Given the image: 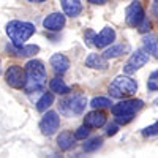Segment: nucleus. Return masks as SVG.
I'll use <instances>...</instances> for the list:
<instances>
[{
    "mask_svg": "<svg viewBox=\"0 0 158 158\" xmlns=\"http://www.w3.org/2000/svg\"><path fill=\"white\" fill-rule=\"evenodd\" d=\"M115 40V32H114V29H111V27H104L98 35H95V38H94V44L98 48V49H103V48H106V46H109L112 41Z\"/></svg>",
    "mask_w": 158,
    "mask_h": 158,
    "instance_id": "obj_10",
    "label": "nucleus"
},
{
    "mask_svg": "<svg viewBox=\"0 0 158 158\" xmlns=\"http://www.w3.org/2000/svg\"><path fill=\"white\" fill-rule=\"evenodd\" d=\"M74 139H76V136L73 138V135L70 131H63V133H60L59 138H57V144L62 150H70L74 146Z\"/></svg>",
    "mask_w": 158,
    "mask_h": 158,
    "instance_id": "obj_17",
    "label": "nucleus"
},
{
    "mask_svg": "<svg viewBox=\"0 0 158 158\" xmlns=\"http://www.w3.org/2000/svg\"><path fill=\"white\" fill-rule=\"evenodd\" d=\"M60 2H62L63 11H65L67 16L76 18V16L81 15L82 6H81V2H79V0H60Z\"/></svg>",
    "mask_w": 158,
    "mask_h": 158,
    "instance_id": "obj_14",
    "label": "nucleus"
},
{
    "mask_svg": "<svg viewBox=\"0 0 158 158\" xmlns=\"http://www.w3.org/2000/svg\"><path fill=\"white\" fill-rule=\"evenodd\" d=\"M54 103V95L52 94H49V92H46V94L38 100V103H36V109L40 111V112H44V111H48V108H51V104Z\"/></svg>",
    "mask_w": 158,
    "mask_h": 158,
    "instance_id": "obj_21",
    "label": "nucleus"
},
{
    "mask_svg": "<svg viewBox=\"0 0 158 158\" xmlns=\"http://www.w3.org/2000/svg\"><path fill=\"white\" fill-rule=\"evenodd\" d=\"M138 92V82L130 76H118L115 77L112 84L109 85V94L114 98H123L131 97Z\"/></svg>",
    "mask_w": 158,
    "mask_h": 158,
    "instance_id": "obj_3",
    "label": "nucleus"
},
{
    "mask_svg": "<svg viewBox=\"0 0 158 158\" xmlns=\"http://www.w3.org/2000/svg\"><path fill=\"white\" fill-rule=\"evenodd\" d=\"M150 27H152V24H150V21L149 19H144L142 22H141V25L138 27V30L141 32V33H147L149 30H150Z\"/></svg>",
    "mask_w": 158,
    "mask_h": 158,
    "instance_id": "obj_28",
    "label": "nucleus"
},
{
    "mask_svg": "<svg viewBox=\"0 0 158 158\" xmlns=\"http://www.w3.org/2000/svg\"><path fill=\"white\" fill-rule=\"evenodd\" d=\"M89 3H94V5H103V3H106L108 0H87Z\"/></svg>",
    "mask_w": 158,
    "mask_h": 158,
    "instance_id": "obj_30",
    "label": "nucleus"
},
{
    "mask_svg": "<svg viewBox=\"0 0 158 158\" xmlns=\"http://www.w3.org/2000/svg\"><path fill=\"white\" fill-rule=\"evenodd\" d=\"M38 51H40V48L35 46V44H29V46L22 44V46H16L15 54L19 56V57H30V56H35Z\"/></svg>",
    "mask_w": 158,
    "mask_h": 158,
    "instance_id": "obj_20",
    "label": "nucleus"
},
{
    "mask_svg": "<svg viewBox=\"0 0 158 158\" xmlns=\"http://www.w3.org/2000/svg\"><path fill=\"white\" fill-rule=\"evenodd\" d=\"M25 74H27V82H25V90L32 94V92L43 90L46 85V68L40 60H30L25 65Z\"/></svg>",
    "mask_w": 158,
    "mask_h": 158,
    "instance_id": "obj_1",
    "label": "nucleus"
},
{
    "mask_svg": "<svg viewBox=\"0 0 158 158\" xmlns=\"http://www.w3.org/2000/svg\"><path fill=\"white\" fill-rule=\"evenodd\" d=\"M133 115L135 114H118V115H115V122L118 125H127L133 120Z\"/></svg>",
    "mask_w": 158,
    "mask_h": 158,
    "instance_id": "obj_26",
    "label": "nucleus"
},
{
    "mask_svg": "<svg viewBox=\"0 0 158 158\" xmlns=\"http://www.w3.org/2000/svg\"><path fill=\"white\" fill-rule=\"evenodd\" d=\"M101 142H103V139H101V138H95V139H92L90 142H85L84 150H85V152H95L97 149H100V147H101Z\"/></svg>",
    "mask_w": 158,
    "mask_h": 158,
    "instance_id": "obj_23",
    "label": "nucleus"
},
{
    "mask_svg": "<svg viewBox=\"0 0 158 158\" xmlns=\"http://www.w3.org/2000/svg\"><path fill=\"white\" fill-rule=\"evenodd\" d=\"M51 67L56 73H60L63 74L65 71H68L70 68V60L68 57H65L63 54H54L51 57Z\"/></svg>",
    "mask_w": 158,
    "mask_h": 158,
    "instance_id": "obj_13",
    "label": "nucleus"
},
{
    "mask_svg": "<svg viewBox=\"0 0 158 158\" xmlns=\"http://www.w3.org/2000/svg\"><path fill=\"white\" fill-rule=\"evenodd\" d=\"M155 104H156V106H158V100H156V101H155Z\"/></svg>",
    "mask_w": 158,
    "mask_h": 158,
    "instance_id": "obj_33",
    "label": "nucleus"
},
{
    "mask_svg": "<svg viewBox=\"0 0 158 158\" xmlns=\"http://www.w3.org/2000/svg\"><path fill=\"white\" fill-rule=\"evenodd\" d=\"M153 15L158 18V0H155V3H153Z\"/></svg>",
    "mask_w": 158,
    "mask_h": 158,
    "instance_id": "obj_31",
    "label": "nucleus"
},
{
    "mask_svg": "<svg viewBox=\"0 0 158 158\" xmlns=\"http://www.w3.org/2000/svg\"><path fill=\"white\" fill-rule=\"evenodd\" d=\"M29 2H35V3H41V2H44V0H29Z\"/></svg>",
    "mask_w": 158,
    "mask_h": 158,
    "instance_id": "obj_32",
    "label": "nucleus"
},
{
    "mask_svg": "<svg viewBox=\"0 0 158 158\" xmlns=\"http://www.w3.org/2000/svg\"><path fill=\"white\" fill-rule=\"evenodd\" d=\"M85 65L89 68L94 70H106L108 68V59L104 56H98V54H90L85 59Z\"/></svg>",
    "mask_w": 158,
    "mask_h": 158,
    "instance_id": "obj_15",
    "label": "nucleus"
},
{
    "mask_svg": "<svg viewBox=\"0 0 158 158\" xmlns=\"http://www.w3.org/2000/svg\"><path fill=\"white\" fill-rule=\"evenodd\" d=\"M142 135L146 136V138L156 136V135H158V122H155L153 125H150V127H147V128H144V130H142Z\"/></svg>",
    "mask_w": 158,
    "mask_h": 158,
    "instance_id": "obj_25",
    "label": "nucleus"
},
{
    "mask_svg": "<svg viewBox=\"0 0 158 158\" xmlns=\"http://www.w3.org/2000/svg\"><path fill=\"white\" fill-rule=\"evenodd\" d=\"M142 41H144V49L155 59H158V38L155 35H146Z\"/></svg>",
    "mask_w": 158,
    "mask_h": 158,
    "instance_id": "obj_16",
    "label": "nucleus"
},
{
    "mask_svg": "<svg viewBox=\"0 0 158 158\" xmlns=\"http://www.w3.org/2000/svg\"><path fill=\"white\" fill-rule=\"evenodd\" d=\"M5 79L6 84L13 89H24L25 82H27V74H25V70H22L19 65H13L10 67L5 73Z\"/></svg>",
    "mask_w": 158,
    "mask_h": 158,
    "instance_id": "obj_5",
    "label": "nucleus"
},
{
    "mask_svg": "<svg viewBox=\"0 0 158 158\" xmlns=\"http://www.w3.org/2000/svg\"><path fill=\"white\" fill-rule=\"evenodd\" d=\"M87 106V100L84 95H73V97H68L67 100H63L60 103V112L68 115V117H73V115H81L84 112Z\"/></svg>",
    "mask_w": 158,
    "mask_h": 158,
    "instance_id": "obj_4",
    "label": "nucleus"
},
{
    "mask_svg": "<svg viewBox=\"0 0 158 158\" xmlns=\"http://www.w3.org/2000/svg\"><path fill=\"white\" fill-rule=\"evenodd\" d=\"M147 87H149V90H152V92H156V90H158V71H153V73L150 74L149 82H147Z\"/></svg>",
    "mask_w": 158,
    "mask_h": 158,
    "instance_id": "obj_24",
    "label": "nucleus"
},
{
    "mask_svg": "<svg viewBox=\"0 0 158 158\" xmlns=\"http://www.w3.org/2000/svg\"><path fill=\"white\" fill-rule=\"evenodd\" d=\"M125 19L130 27H139L141 22L146 19L144 18V8H142L141 2L135 0V2L130 3V6L127 8V13H125Z\"/></svg>",
    "mask_w": 158,
    "mask_h": 158,
    "instance_id": "obj_6",
    "label": "nucleus"
},
{
    "mask_svg": "<svg viewBox=\"0 0 158 158\" xmlns=\"http://www.w3.org/2000/svg\"><path fill=\"white\" fill-rule=\"evenodd\" d=\"M106 123V114L101 111H94L89 112L84 117V125H87L89 128H100Z\"/></svg>",
    "mask_w": 158,
    "mask_h": 158,
    "instance_id": "obj_12",
    "label": "nucleus"
},
{
    "mask_svg": "<svg viewBox=\"0 0 158 158\" xmlns=\"http://www.w3.org/2000/svg\"><path fill=\"white\" fill-rule=\"evenodd\" d=\"M128 51H130L128 44H115V46H111V48H108L106 51H104V57L114 59V57H118V56H123Z\"/></svg>",
    "mask_w": 158,
    "mask_h": 158,
    "instance_id": "obj_18",
    "label": "nucleus"
},
{
    "mask_svg": "<svg viewBox=\"0 0 158 158\" xmlns=\"http://www.w3.org/2000/svg\"><path fill=\"white\" fill-rule=\"evenodd\" d=\"M49 87H51V90L52 92H56V94H59V95H65V94H68L70 92V87L63 82V79H60V77H54L52 81L49 82Z\"/></svg>",
    "mask_w": 158,
    "mask_h": 158,
    "instance_id": "obj_19",
    "label": "nucleus"
},
{
    "mask_svg": "<svg viewBox=\"0 0 158 158\" xmlns=\"http://www.w3.org/2000/svg\"><path fill=\"white\" fill-rule=\"evenodd\" d=\"M142 101L141 100H125L117 103L115 106H112V114L118 115V114H135L136 111H139L142 108Z\"/></svg>",
    "mask_w": 158,
    "mask_h": 158,
    "instance_id": "obj_9",
    "label": "nucleus"
},
{
    "mask_svg": "<svg viewBox=\"0 0 158 158\" xmlns=\"http://www.w3.org/2000/svg\"><path fill=\"white\" fill-rule=\"evenodd\" d=\"M6 33L15 46H22L27 40L35 33V25L30 22L11 21L6 25Z\"/></svg>",
    "mask_w": 158,
    "mask_h": 158,
    "instance_id": "obj_2",
    "label": "nucleus"
},
{
    "mask_svg": "<svg viewBox=\"0 0 158 158\" xmlns=\"http://www.w3.org/2000/svg\"><path fill=\"white\" fill-rule=\"evenodd\" d=\"M147 62H149V52L139 49V51H136L135 54L130 57V60L127 62V65L123 67V71L127 74H133V73H136V70L142 68Z\"/></svg>",
    "mask_w": 158,
    "mask_h": 158,
    "instance_id": "obj_8",
    "label": "nucleus"
},
{
    "mask_svg": "<svg viewBox=\"0 0 158 158\" xmlns=\"http://www.w3.org/2000/svg\"><path fill=\"white\" fill-rule=\"evenodd\" d=\"M111 104H112V103H111L108 98L97 97V98H94V100H92L90 106H92V108H95V109H101V108H111Z\"/></svg>",
    "mask_w": 158,
    "mask_h": 158,
    "instance_id": "obj_22",
    "label": "nucleus"
},
{
    "mask_svg": "<svg viewBox=\"0 0 158 158\" xmlns=\"http://www.w3.org/2000/svg\"><path fill=\"white\" fill-rule=\"evenodd\" d=\"M59 127H60V118L54 111L46 112L44 117L41 118V122H40V130H41L44 136H52L59 130Z\"/></svg>",
    "mask_w": 158,
    "mask_h": 158,
    "instance_id": "obj_7",
    "label": "nucleus"
},
{
    "mask_svg": "<svg viewBox=\"0 0 158 158\" xmlns=\"http://www.w3.org/2000/svg\"><path fill=\"white\" fill-rule=\"evenodd\" d=\"M76 139H85L87 136H89V127L87 125H84V127H81V128H77V131H76Z\"/></svg>",
    "mask_w": 158,
    "mask_h": 158,
    "instance_id": "obj_27",
    "label": "nucleus"
},
{
    "mask_svg": "<svg viewBox=\"0 0 158 158\" xmlns=\"http://www.w3.org/2000/svg\"><path fill=\"white\" fill-rule=\"evenodd\" d=\"M43 25H44V29H48V30L57 32L65 25V16L62 15V13H52V15H49L43 21Z\"/></svg>",
    "mask_w": 158,
    "mask_h": 158,
    "instance_id": "obj_11",
    "label": "nucleus"
},
{
    "mask_svg": "<svg viewBox=\"0 0 158 158\" xmlns=\"http://www.w3.org/2000/svg\"><path fill=\"white\" fill-rule=\"evenodd\" d=\"M117 133V125H109L108 127V131H106V135L108 136H114Z\"/></svg>",
    "mask_w": 158,
    "mask_h": 158,
    "instance_id": "obj_29",
    "label": "nucleus"
}]
</instances>
